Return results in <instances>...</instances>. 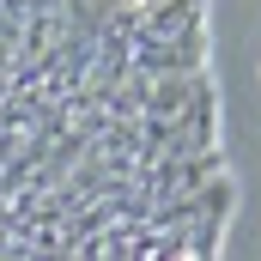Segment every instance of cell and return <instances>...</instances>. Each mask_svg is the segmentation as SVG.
<instances>
[{"label":"cell","mask_w":261,"mask_h":261,"mask_svg":"<svg viewBox=\"0 0 261 261\" xmlns=\"http://www.w3.org/2000/svg\"><path fill=\"white\" fill-rule=\"evenodd\" d=\"M200 85H206V67H189V73H152V79H146V103H140V116H176Z\"/></svg>","instance_id":"obj_1"}]
</instances>
